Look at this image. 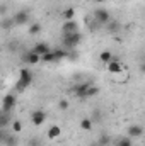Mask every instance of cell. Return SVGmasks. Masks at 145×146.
<instances>
[{
  "mask_svg": "<svg viewBox=\"0 0 145 146\" xmlns=\"http://www.w3.org/2000/svg\"><path fill=\"white\" fill-rule=\"evenodd\" d=\"M82 41V34L80 33H72V34H63L62 37V46L65 49H75L79 46V42Z\"/></svg>",
  "mask_w": 145,
  "mask_h": 146,
  "instance_id": "cell-1",
  "label": "cell"
},
{
  "mask_svg": "<svg viewBox=\"0 0 145 146\" xmlns=\"http://www.w3.org/2000/svg\"><path fill=\"white\" fill-rule=\"evenodd\" d=\"M92 19H94V21H97L101 26H106L109 21H111V14H109L106 9H103V7H97V9L92 12Z\"/></svg>",
  "mask_w": 145,
  "mask_h": 146,
  "instance_id": "cell-2",
  "label": "cell"
},
{
  "mask_svg": "<svg viewBox=\"0 0 145 146\" xmlns=\"http://www.w3.org/2000/svg\"><path fill=\"white\" fill-rule=\"evenodd\" d=\"M33 82V72L31 70H21V78L17 82V90L22 92L26 87H29Z\"/></svg>",
  "mask_w": 145,
  "mask_h": 146,
  "instance_id": "cell-3",
  "label": "cell"
},
{
  "mask_svg": "<svg viewBox=\"0 0 145 146\" xmlns=\"http://www.w3.org/2000/svg\"><path fill=\"white\" fill-rule=\"evenodd\" d=\"M29 12L28 10H19V12H15L14 15H12V21H14V24L15 26H22V24H28L29 22Z\"/></svg>",
  "mask_w": 145,
  "mask_h": 146,
  "instance_id": "cell-4",
  "label": "cell"
},
{
  "mask_svg": "<svg viewBox=\"0 0 145 146\" xmlns=\"http://www.w3.org/2000/svg\"><path fill=\"white\" fill-rule=\"evenodd\" d=\"M15 106V95L14 94H9L3 97V102H2V112H10Z\"/></svg>",
  "mask_w": 145,
  "mask_h": 146,
  "instance_id": "cell-5",
  "label": "cell"
},
{
  "mask_svg": "<svg viewBox=\"0 0 145 146\" xmlns=\"http://www.w3.org/2000/svg\"><path fill=\"white\" fill-rule=\"evenodd\" d=\"M31 121H33L34 126H43L44 121H46L44 110H33V112H31Z\"/></svg>",
  "mask_w": 145,
  "mask_h": 146,
  "instance_id": "cell-6",
  "label": "cell"
},
{
  "mask_svg": "<svg viewBox=\"0 0 145 146\" xmlns=\"http://www.w3.org/2000/svg\"><path fill=\"white\" fill-rule=\"evenodd\" d=\"M128 136H130L132 139H138V138H142V136H144V127L138 126V124L130 126V127H128Z\"/></svg>",
  "mask_w": 145,
  "mask_h": 146,
  "instance_id": "cell-7",
  "label": "cell"
},
{
  "mask_svg": "<svg viewBox=\"0 0 145 146\" xmlns=\"http://www.w3.org/2000/svg\"><path fill=\"white\" fill-rule=\"evenodd\" d=\"M22 60H24V63H28V65H36V63L41 61V56L31 49V51H28V53L24 54V58H22Z\"/></svg>",
  "mask_w": 145,
  "mask_h": 146,
  "instance_id": "cell-8",
  "label": "cell"
},
{
  "mask_svg": "<svg viewBox=\"0 0 145 146\" xmlns=\"http://www.w3.org/2000/svg\"><path fill=\"white\" fill-rule=\"evenodd\" d=\"M63 34H72V33H79V24L75 21H65L63 24Z\"/></svg>",
  "mask_w": 145,
  "mask_h": 146,
  "instance_id": "cell-9",
  "label": "cell"
},
{
  "mask_svg": "<svg viewBox=\"0 0 145 146\" xmlns=\"http://www.w3.org/2000/svg\"><path fill=\"white\" fill-rule=\"evenodd\" d=\"M33 51L38 53L39 56H43V54L50 53V51H51V48H50V44H48V42H36V44H34V48H33Z\"/></svg>",
  "mask_w": 145,
  "mask_h": 146,
  "instance_id": "cell-10",
  "label": "cell"
},
{
  "mask_svg": "<svg viewBox=\"0 0 145 146\" xmlns=\"http://www.w3.org/2000/svg\"><path fill=\"white\" fill-rule=\"evenodd\" d=\"M106 29H108V33H111V34H118L121 31V24L116 19H111L108 24H106Z\"/></svg>",
  "mask_w": 145,
  "mask_h": 146,
  "instance_id": "cell-11",
  "label": "cell"
},
{
  "mask_svg": "<svg viewBox=\"0 0 145 146\" xmlns=\"http://www.w3.org/2000/svg\"><path fill=\"white\" fill-rule=\"evenodd\" d=\"M106 66H108L109 73H121L123 72V65H121L119 61H111V63H108Z\"/></svg>",
  "mask_w": 145,
  "mask_h": 146,
  "instance_id": "cell-12",
  "label": "cell"
},
{
  "mask_svg": "<svg viewBox=\"0 0 145 146\" xmlns=\"http://www.w3.org/2000/svg\"><path fill=\"white\" fill-rule=\"evenodd\" d=\"M53 53H55V58H56V61L68 58V51H67V49H63V48H56V49H53Z\"/></svg>",
  "mask_w": 145,
  "mask_h": 146,
  "instance_id": "cell-13",
  "label": "cell"
},
{
  "mask_svg": "<svg viewBox=\"0 0 145 146\" xmlns=\"http://www.w3.org/2000/svg\"><path fill=\"white\" fill-rule=\"evenodd\" d=\"M97 92H99V88L96 87V85H91L87 90H85V94H84V97H82V100H85V99H91V97H94V95H97Z\"/></svg>",
  "mask_w": 145,
  "mask_h": 146,
  "instance_id": "cell-14",
  "label": "cell"
},
{
  "mask_svg": "<svg viewBox=\"0 0 145 146\" xmlns=\"http://www.w3.org/2000/svg\"><path fill=\"white\" fill-rule=\"evenodd\" d=\"M60 134H62V129H60L58 126H51V127L48 129V138H50V139H56Z\"/></svg>",
  "mask_w": 145,
  "mask_h": 146,
  "instance_id": "cell-15",
  "label": "cell"
},
{
  "mask_svg": "<svg viewBox=\"0 0 145 146\" xmlns=\"http://www.w3.org/2000/svg\"><path fill=\"white\" fill-rule=\"evenodd\" d=\"M113 58H114V54L111 53V51H103L101 54H99V60L104 63V65H108V63H111L113 61Z\"/></svg>",
  "mask_w": 145,
  "mask_h": 146,
  "instance_id": "cell-16",
  "label": "cell"
},
{
  "mask_svg": "<svg viewBox=\"0 0 145 146\" xmlns=\"http://www.w3.org/2000/svg\"><path fill=\"white\" fill-rule=\"evenodd\" d=\"M92 126H94V122H92V119H89V117H85V119L80 121V127H82L84 131H91Z\"/></svg>",
  "mask_w": 145,
  "mask_h": 146,
  "instance_id": "cell-17",
  "label": "cell"
},
{
  "mask_svg": "<svg viewBox=\"0 0 145 146\" xmlns=\"http://www.w3.org/2000/svg\"><path fill=\"white\" fill-rule=\"evenodd\" d=\"M41 61H43V63H53V61H56V58H55V53H53V49H51L50 53L43 54V56H41Z\"/></svg>",
  "mask_w": 145,
  "mask_h": 146,
  "instance_id": "cell-18",
  "label": "cell"
},
{
  "mask_svg": "<svg viewBox=\"0 0 145 146\" xmlns=\"http://www.w3.org/2000/svg\"><path fill=\"white\" fill-rule=\"evenodd\" d=\"M116 146H133V141H132L130 136H126V138H119V139L116 141Z\"/></svg>",
  "mask_w": 145,
  "mask_h": 146,
  "instance_id": "cell-19",
  "label": "cell"
},
{
  "mask_svg": "<svg viewBox=\"0 0 145 146\" xmlns=\"http://www.w3.org/2000/svg\"><path fill=\"white\" fill-rule=\"evenodd\" d=\"M14 26H15V24H14V21H12V19H7V17H3V19H2V29H5V31H7V29H10V27H14Z\"/></svg>",
  "mask_w": 145,
  "mask_h": 146,
  "instance_id": "cell-20",
  "label": "cell"
},
{
  "mask_svg": "<svg viewBox=\"0 0 145 146\" xmlns=\"http://www.w3.org/2000/svg\"><path fill=\"white\" fill-rule=\"evenodd\" d=\"M2 143H3L5 146H15V145H17V138H15L14 134H12V136H7Z\"/></svg>",
  "mask_w": 145,
  "mask_h": 146,
  "instance_id": "cell-21",
  "label": "cell"
},
{
  "mask_svg": "<svg viewBox=\"0 0 145 146\" xmlns=\"http://www.w3.org/2000/svg\"><path fill=\"white\" fill-rule=\"evenodd\" d=\"M28 33H29L31 36H36V34H39V33H41V24H33V26L28 29Z\"/></svg>",
  "mask_w": 145,
  "mask_h": 146,
  "instance_id": "cell-22",
  "label": "cell"
},
{
  "mask_svg": "<svg viewBox=\"0 0 145 146\" xmlns=\"http://www.w3.org/2000/svg\"><path fill=\"white\" fill-rule=\"evenodd\" d=\"M68 107H70V100L68 99H62L58 102V109L60 110H68Z\"/></svg>",
  "mask_w": 145,
  "mask_h": 146,
  "instance_id": "cell-23",
  "label": "cell"
},
{
  "mask_svg": "<svg viewBox=\"0 0 145 146\" xmlns=\"http://www.w3.org/2000/svg\"><path fill=\"white\" fill-rule=\"evenodd\" d=\"M9 122V112H2L0 114V127H7Z\"/></svg>",
  "mask_w": 145,
  "mask_h": 146,
  "instance_id": "cell-24",
  "label": "cell"
},
{
  "mask_svg": "<svg viewBox=\"0 0 145 146\" xmlns=\"http://www.w3.org/2000/svg\"><path fill=\"white\" fill-rule=\"evenodd\" d=\"M73 15H75V10H73V9H67V10L63 12L65 21H73Z\"/></svg>",
  "mask_w": 145,
  "mask_h": 146,
  "instance_id": "cell-25",
  "label": "cell"
},
{
  "mask_svg": "<svg viewBox=\"0 0 145 146\" xmlns=\"http://www.w3.org/2000/svg\"><path fill=\"white\" fill-rule=\"evenodd\" d=\"M21 129H22V122H21V121H17V119H15V121H12V131H14V133H19Z\"/></svg>",
  "mask_w": 145,
  "mask_h": 146,
  "instance_id": "cell-26",
  "label": "cell"
},
{
  "mask_svg": "<svg viewBox=\"0 0 145 146\" xmlns=\"http://www.w3.org/2000/svg\"><path fill=\"white\" fill-rule=\"evenodd\" d=\"M109 141H111V139H109V136L104 134V136H101V138H99V143H97V145H99V146H108Z\"/></svg>",
  "mask_w": 145,
  "mask_h": 146,
  "instance_id": "cell-27",
  "label": "cell"
},
{
  "mask_svg": "<svg viewBox=\"0 0 145 146\" xmlns=\"http://www.w3.org/2000/svg\"><path fill=\"white\" fill-rule=\"evenodd\" d=\"M91 119H92V122H101V112L99 110H94Z\"/></svg>",
  "mask_w": 145,
  "mask_h": 146,
  "instance_id": "cell-28",
  "label": "cell"
},
{
  "mask_svg": "<svg viewBox=\"0 0 145 146\" xmlns=\"http://www.w3.org/2000/svg\"><path fill=\"white\" fill-rule=\"evenodd\" d=\"M140 73L145 75V61H142V65H140Z\"/></svg>",
  "mask_w": 145,
  "mask_h": 146,
  "instance_id": "cell-29",
  "label": "cell"
},
{
  "mask_svg": "<svg viewBox=\"0 0 145 146\" xmlns=\"http://www.w3.org/2000/svg\"><path fill=\"white\" fill-rule=\"evenodd\" d=\"M96 2H97V3H103V2H104V0H96Z\"/></svg>",
  "mask_w": 145,
  "mask_h": 146,
  "instance_id": "cell-30",
  "label": "cell"
}]
</instances>
